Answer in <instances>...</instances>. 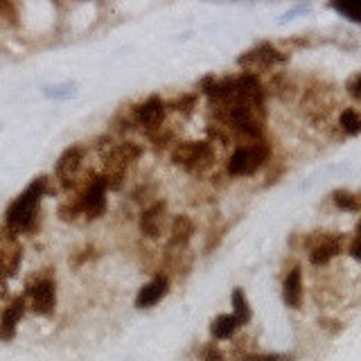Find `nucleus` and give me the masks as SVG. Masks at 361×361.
<instances>
[{"label":"nucleus","instance_id":"f257e3e1","mask_svg":"<svg viewBox=\"0 0 361 361\" xmlns=\"http://www.w3.org/2000/svg\"><path fill=\"white\" fill-rule=\"evenodd\" d=\"M45 192H48V178L39 176L9 203L5 212V226L12 237L18 233H27L34 228L36 215H39V208H41V199Z\"/></svg>","mask_w":361,"mask_h":361},{"label":"nucleus","instance_id":"f03ea898","mask_svg":"<svg viewBox=\"0 0 361 361\" xmlns=\"http://www.w3.org/2000/svg\"><path fill=\"white\" fill-rule=\"evenodd\" d=\"M219 117L230 129L249 135H260L262 126H265V111H262V106L255 104H242V102L224 104Z\"/></svg>","mask_w":361,"mask_h":361},{"label":"nucleus","instance_id":"7ed1b4c3","mask_svg":"<svg viewBox=\"0 0 361 361\" xmlns=\"http://www.w3.org/2000/svg\"><path fill=\"white\" fill-rule=\"evenodd\" d=\"M212 147L208 142H178L171 151V162L187 171H203L212 165Z\"/></svg>","mask_w":361,"mask_h":361},{"label":"nucleus","instance_id":"20e7f679","mask_svg":"<svg viewBox=\"0 0 361 361\" xmlns=\"http://www.w3.org/2000/svg\"><path fill=\"white\" fill-rule=\"evenodd\" d=\"M269 158V147L262 142L246 144V147L235 149V153L228 160V171L233 176H249L253 171H258L265 160Z\"/></svg>","mask_w":361,"mask_h":361},{"label":"nucleus","instance_id":"39448f33","mask_svg":"<svg viewBox=\"0 0 361 361\" xmlns=\"http://www.w3.org/2000/svg\"><path fill=\"white\" fill-rule=\"evenodd\" d=\"M106 180L104 176H93L88 180L86 190L77 199L79 210L86 215V219H97L106 210Z\"/></svg>","mask_w":361,"mask_h":361},{"label":"nucleus","instance_id":"423d86ee","mask_svg":"<svg viewBox=\"0 0 361 361\" xmlns=\"http://www.w3.org/2000/svg\"><path fill=\"white\" fill-rule=\"evenodd\" d=\"M27 298H30V307L34 314L50 316L57 305V287H54L52 278H39L36 283L27 287Z\"/></svg>","mask_w":361,"mask_h":361},{"label":"nucleus","instance_id":"0eeeda50","mask_svg":"<svg viewBox=\"0 0 361 361\" xmlns=\"http://www.w3.org/2000/svg\"><path fill=\"white\" fill-rule=\"evenodd\" d=\"M283 61H287V57L271 43H260L258 48L244 52L237 59L240 66L249 68V70H267V68L276 66V63H283Z\"/></svg>","mask_w":361,"mask_h":361},{"label":"nucleus","instance_id":"6e6552de","mask_svg":"<svg viewBox=\"0 0 361 361\" xmlns=\"http://www.w3.org/2000/svg\"><path fill=\"white\" fill-rule=\"evenodd\" d=\"M81 160H84V147L81 144H72L66 151L61 153L57 165H54V174L61 180L63 187H72L75 185L77 171L81 167Z\"/></svg>","mask_w":361,"mask_h":361},{"label":"nucleus","instance_id":"1a4fd4ad","mask_svg":"<svg viewBox=\"0 0 361 361\" xmlns=\"http://www.w3.org/2000/svg\"><path fill=\"white\" fill-rule=\"evenodd\" d=\"M133 117L142 129L147 131L158 129L162 120H165V102H162L158 95H151L149 99H144L142 104L133 108Z\"/></svg>","mask_w":361,"mask_h":361},{"label":"nucleus","instance_id":"9d476101","mask_svg":"<svg viewBox=\"0 0 361 361\" xmlns=\"http://www.w3.org/2000/svg\"><path fill=\"white\" fill-rule=\"evenodd\" d=\"M167 289H169L167 276H156L151 283L140 287L138 296H135V307H138V310H149V307H153L156 303H160L162 298H165Z\"/></svg>","mask_w":361,"mask_h":361},{"label":"nucleus","instance_id":"9b49d317","mask_svg":"<svg viewBox=\"0 0 361 361\" xmlns=\"http://www.w3.org/2000/svg\"><path fill=\"white\" fill-rule=\"evenodd\" d=\"M165 210H167V203L165 201H156V203H151L147 210L140 215V230H142V235H147V237H151V240L160 237L162 219H165Z\"/></svg>","mask_w":361,"mask_h":361},{"label":"nucleus","instance_id":"f8f14e48","mask_svg":"<svg viewBox=\"0 0 361 361\" xmlns=\"http://www.w3.org/2000/svg\"><path fill=\"white\" fill-rule=\"evenodd\" d=\"M25 314V298H14L9 307H5L3 316H0V341H12L16 334V325Z\"/></svg>","mask_w":361,"mask_h":361},{"label":"nucleus","instance_id":"ddd939ff","mask_svg":"<svg viewBox=\"0 0 361 361\" xmlns=\"http://www.w3.org/2000/svg\"><path fill=\"white\" fill-rule=\"evenodd\" d=\"M283 298H285L287 307L301 310V305H303V271H301V267H294L287 274L285 285H283Z\"/></svg>","mask_w":361,"mask_h":361},{"label":"nucleus","instance_id":"4468645a","mask_svg":"<svg viewBox=\"0 0 361 361\" xmlns=\"http://www.w3.org/2000/svg\"><path fill=\"white\" fill-rule=\"evenodd\" d=\"M341 253V235H325V237L316 244L310 253V262L316 267L328 265L332 258H337Z\"/></svg>","mask_w":361,"mask_h":361},{"label":"nucleus","instance_id":"2eb2a0df","mask_svg":"<svg viewBox=\"0 0 361 361\" xmlns=\"http://www.w3.org/2000/svg\"><path fill=\"white\" fill-rule=\"evenodd\" d=\"M194 235V221L190 219L187 215H178L174 217L171 221V228H169V249H180L192 240Z\"/></svg>","mask_w":361,"mask_h":361},{"label":"nucleus","instance_id":"dca6fc26","mask_svg":"<svg viewBox=\"0 0 361 361\" xmlns=\"http://www.w3.org/2000/svg\"><path fill=\"white\" fill-rule=\"evenodd\" d=\"M237 328H242V325H240V321L235 319L233 314H221V316H217V319L212 321L210 334L215 339H230Z\"/></svg>","mask_w":361,"mask_h":361},{"label":"nucleus","instance_id":"f3484780","mask_svg":"<svg viewBox=\"0 0 361 361\" xmlns=\"http://www.w3.org/2000/svg\"><path fill=\"white\" fill-rule=\"evenodd\" d=\"M230 301H233V316L240 321V325H246L251 321V307H249L246 296H244V292H242L240 287L233 289Z\"/></svg>","mask_w":361,"mask_h":361},{"label":"nucleus","instance_id":"a211bd4d","mask_svg":"<svg viewBox=\"0 0 361 361\" xmlns=\"http://www.w3.org/2000/svg\"><path fill=\"white\" fill-rule=\"evenodd\" d=\"M332 201H334V205H339L341 210H348V212H357L361 208V199L357 194L348 192V190H334Z\"/></svg>","mask_w":361,"mask_h":361},{"label":"nucleus","instance_id":"6ab92c4d","mask_svg":"<svg viewBox=\"0 0 361 361\" xmlns=\"http://www.w3.org/2000/svg\"><path fill=\"white\" fill-rule=\"evenodd\" d=\"M341 126H343V131L350 133V135H355L361 131V117L359 113L355 111V108H346V111L341 113Z\"/></svg>","mask_w":361,"mask_h":361},{"label":"nucleus","instance_id":"aec40b11","mask_svg":"<svg viewBox=\"0 0 361 361\" xmlns=\"http://www.w3.org/2000/svg\"><path fill=\"white\" fill-rule=\"evenodd\" d=\"M43 95L50 99H70L75 97V84H61V86H45Z\"/></svg>","mask_w":361,"mask_h":361},{"label":"nucleus","instance_id":"412c9836","mask_svg":"<svg viewBox=\"0 0 361 361\" xmlns=\"http://www.w3.org/2000/svg\"><path fill=\"white\" fill-rule=\"evenodd\" d=\"M339 14L348 16L350 21L361 23V0H355V3H334L332 5Z\"/></svg>","mask_w":361,"mask_h":361},{"label":"nucleus","instance_id":"4be33fe9","mask_svg":"<svg viewBox=\"0 0 361 361\" xmlns=\"http://www.w3.org/2000/svg\"><path fill=\"white\" fill-rule=\"evenodd\" d=\"M81 210H79V203L75 201H68V203H63L61 208H59V217L63 221H72V219H77V215H79Z\"/></svg>","mask_w":361,"mask_h":361},{"label":"nucleus","instance_id":"5701e85b","mask_svg":"<svg viewBox=\"0 0 361 361\" xmlns=\"http://www.w3.org/2000/svg\"><path fill=\"white\" fill-rule=\"evenodd\" d=\"M194 102H196V97H194V95H183V97H178L171 106H174L178 113H185V115H187V113L194 108Z\"/></svg>","mask_w":361,"mask_h":361},{"label":"nucleus","instance_id":"b1692460","mask_svg":"<svg viewBox=\"0 0 361 361\" xmlns=\"http://www.w3.org/2000/svg\"><path fill=\"white\" fill-rule=\"evenodd\" d=\"M246 361H294V357L278 355V352H274V355H255V357H249Z\"/></svg>","mask_w":361,"mask_h":361},{"label":"nucleus","instance_id":"393cba45","mask_svg":"<svg viewBox=\"0 0 361 361\" xmlns=\"http://www.w3.org/2000/svg\"><path fill=\"white\" fill-rule=\"evenodd\" d=\"M350 255L361 262V230H357V237L350 244Z\"/></svg>","mask_w":361,"mask_h":361},{"label":"nucleus","instance_id":"a878e982","mask_svg":"<svg viewBox=\"0 0 361 361\" xmlns=\"http://www.w3.org/2000/svg\"><path fill=\"white\" fill-rule=\"evenodd\" d=\"M3 278H9V253L5 255V253L0 251V280Z\"/></svg>","mask_w":361,"mask_h":361},{"label":"nucleus","instance_id":"bb28decb","mask_svg":"<svg viewBox=\"0 0 361 361\" xmlns=\"http://www.w3.org/2000/svg\"><path fill=\"white\" fill-rule=\"evenodd\" d=\"M350 90H352V95L355 97H361V75L355 81H350Z\"/></svg>","mask_w":361,"mask_h":361},{"label":"nucleus","instance_id":"cd10ccee","mask_svg":"<svg viewBox=\"0 0 361 361\" xmlns=\"http://www.w3.org/2000/svg\"><path fill=\"white\" fill-rule=\"evenodd\" d=\"M205 361H221V355H219V352H217V350H208V359Z\"/></svg>","mask_w":361,"mask_h":361},{"label":"nucleus","instance_id":"c85d7f7f","mask_svg":"<svg viewBox=\"0 0 361 361\" xmlns=\"http://www.w3.org/2000/svg\"><path fill=\"white\" fill-rule=\"evenodd\" d=\"M357 230H361V221H359V228H357Z\"/></svg>","mask_w":361,"mask_h":361}]
</instances>
